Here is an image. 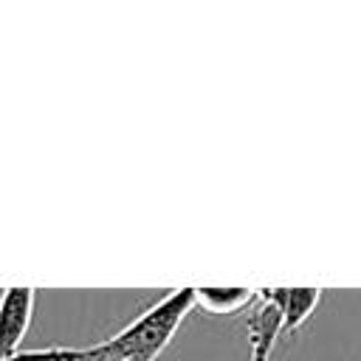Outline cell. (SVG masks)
<instances>
[{
  "mask_svg": "<svg viewBox=\"0 0 361 361\" xmlns=\"http://www.w3.org/2000/svg\"><path fill=\"white\" fill-rule=\"evenodd\" d=\"M195 307V290L178 288L135 316L127 327L87 347L23 350L8 361H155L175 338L178 327Z\"/></svg>",
  "mask_w": 361,
  "mask_h": 361,
  "instance_id": "obj_1",
  "label": "cell"
},
{
  "mask_svg": "<svg viewBox=\"0 0 361 361\" xmlns=\"http://www.w3.org/2000/svg\"><path fill=\"white\" fill-rule=\"evenodd\" d=\"M34 288H3L0 290V361L20 355V344L34 319Z\"/></svg>",
  "mask_w": 361,
  "mask_h": 361,
  "instance_id": "obj_2",
  "label": "cell"
},
{
  "mask_svg": "<svg viewBox=\"0 0 361 361\" xmlns=\"http://www.w3.org/2000/svg\"><path fill=\"white\" fill-rule=\"evenodd\" d=\"M245 333H248V361H271L274 347L279 336L285 333L282 327V310L274 299L271 288H262L257 296V305L245 316Z\"/></svg>",
  "mask_w": 361,
  "mask_h": 361,
  "instance_id": "obj_3",
  "label": "cell"
},
{
  "mask_svg": "<svg viewBox=\"0 0 361 361\" xmlns=\"http://www.w3.org/2000/svg\"><path fill=\"white\" fill-rule=\"evenodd\" d=\"M195 290V307L212 313V316H234V313H248L257 305L259 290L248 285H234V288H192Z\"/></svg>",
  "mask_w": 361,
  "mask_h": 361,
  "instance_id": "obj_4",
  "label": "cell"
},
{
  "mask_svg": "<svg viewBox=\"0 0 361 361\" xmlns=\"http://www.w3.org/2000/svg\"><path fill=\"white\" fill-rule=\"evenodd\" d=\"M274 299L282 310V327L285 333H296L319 307L322 288H271Z\"/></svg>",
  "mask_w": 361,
  "mask_h": 361,
  "instance_id": "obj_5",
  "label": "cell"
}]
</instances>
